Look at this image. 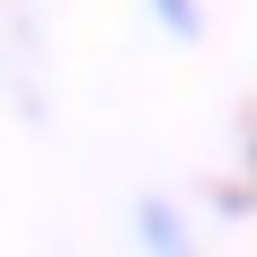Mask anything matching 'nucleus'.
<instances>
[{"instance_id": "obj_1", "label": "nucleus", "mask_w": 257, "mask_h": 257, "mask_svg": "<svg viewBox=\"0 0 257 257\" xmlns=\"http://www.w3.org/2000/svg\"><path fill=\"white\" fill-rule=\"evenodd\" d=\"M124 231H133V257H204V222L186 213L178 186H142L124 204Z\"/></svg>"}, {"instance_id": "obj_2", "label": "nucleus", "mask_w": 257, "mask_h": 257, "mask_svg": "<svg viewBox=\"0 0 257 257\" xmlns=\"http://www.w3.org/2000/svg\"><path fill=\"white\" fill-rule=\"evenodd\" d=\"M142 18H151V36H169V45H204L213 36V0H142Z\"/></svg>"}]
</instances>
